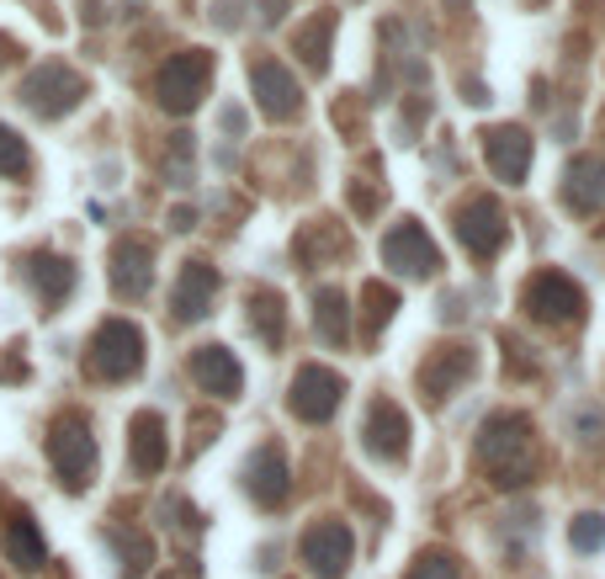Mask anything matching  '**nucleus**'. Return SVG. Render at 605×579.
I'll return each mask as SVG.
<instances>
[{
    "mask_svg": "<svg viewBox=\"0 0 605 579\" xmlns=\"http://www.w3.org/2000/svg\"><path fill=\"white\" fill-rule=\"evenodd\" d=\"M213 298H218V272H213L207 261H186L181 277H176V298H170L176 319H207V314H213Z\"/></svg>",
    "mask_w": 605,
    "mask_h": 579,
    "instance_id": "obj_17",
    "label": "nucleus"
},
{
    "mask_svg": "<svg viewBox=\"0 0 605 579\" xmlns=\"http://www.w3.org/2000/svg\"><path fill=\"white\" fill-rule=\"evenodd\" d=\"M27 166H33V155H27L22 133L0 123V176H27Z\"/></svg>",
    "mask_w": 605,
    "mask_h": 579,
    "instance_id": "obj_28",
    "label": "nucleus"
},
{
    "mask_svg": "<svg viewBox=\"0 0 605 579\" xmlns=\"http://www.w3.org/2000/svg\"><path fill=\"white\" fill-rule=\"evenodd\" d=\"M207 91H213V53H207V48L170 53V59L160 64V75H155V101H160L170 118L197 112Z\"/></svg>",
    "mask_w": 605,
    "mask_h": 579,
    "instance_id": "obj_2",
    "label": "nucleus"
},
{
    "mask_svg": "<svg viewBox=\"0 0 605 579\" xmlns=\"http://www.w3.org/2000/svg\"><path fill=\"white\" fill-rule=\"evenodd\" d=\"M85 96V75H75L70 64H38L27 81H22V101L38 112V118H64V112H75Z\"/></svg>",
    "mask_w": 605,
    "mask_h": 579,
    "instance_id": "obj_7",
    "label": "nucleus"
},
{
    "mask_svg": "<svg viewBox=\"0 0 605 579\" xmlns=\"http://www.w3.org/2000/svg\"><path fill=\"white\" fill-rule=\"evenodd\" d=\"M362 447L377 462H399L409 453V414L394 405V399H372L366 410V425H362Z\"/></svg>",
    "mask_w": 605,
    "mask_h": 579,
    "instance_id": "obj_12",
    "label": "nucleus"
},
{
    "mask_svg": "<svg viewBox=\"0 0 605 579\" xmlns=\"http://www.w3.org/2000/svg\"><path fill=\"white\" fill-rule=\"evenodd\" d=\"M314 325L329 346H346L351 340V298L340 288H319L314 292Z\"/></svg>",
    "mask_w": 605,
    "mask_h": 579,
    "instance_id": "obj_23",
    "label": "nucleus"
},
{
    "mask_svg": "<svg viewBox=\"0 0 605 579\" xmlns=\"http://www.w3.org/2000/svg\"><path fill=\"white\" fill-rule=\"evenodd\" d=\"M409 579H468V569H462V558H451V553H420Z\"/></svg>",
    "mask_w": 605,
    "mask_h": 579,
    "instance_id": "obj_27",
    "label": "nucleus"
},
{
    "mask_svg": "<svg viewBox=\"0 0 605 579\" xmlns=\"http://www.w3.org/2000/svg\"><path fill=\"white\" fill-rule=\"evenodd\" d=\"M48 462H53V473H59V484L70 495L90 490V479H96V436H90V425L81 414H59L48 425Z\"/></svg>",
    "mask_w": 605,
    "mask_h": 579,
    "instance_id": "obj_3",
    "label": "nucleus"
},
{
    "mask_svg": "<svg viewBox=\"0 0 605 579\" xmlns=\"http://www.w3.org/2000/svg\"><path fill=\"white\" fill-rule=\"evenodd\" d=\"M27 282L38 288V298L53 309V303H64L70 298V288H75V266L64 261V255H48V250H38V255H27Z\"/></svg>",
    "mask_w": 605,
    "mask_h": 579,
    "instance_id": "obj_21",
    "label": "nucleus"
},
{
    "mask_svg": "<svg viewBox=\"0 0 605 579\" xmlns=\"http://www.w3.org/2000/svg\"><path fill=\"white\" fill-rule=\"evenodd\" d=\"M340 399H346V377L335 367H319V362L298 367L292 388H287V410L298 414L303 425H324L329 414L340 410Z\"/></svg>",
    "mask_w": 605,
    "mask_h": 579,
    "instance_id": "obj_6",
    "label": "nucleus"
},
{
    "mask_svg": "<svg viewBox=\"0 0 605 579\" xmlns=\"http://www.w3.org/2000/svg\"><path fill=\"white\" fill-rule=\"evenodd\" d=\"M11 59H16V43H11V38H0V70H5Z\"/></svg>",
    "mask_w": 605,
    "mask_h": 579,
    "instance_id": "obj_29",
    "label": "nucleus"
},
{
    "mask_svg": "<svg viewBox=\"0 0 605 579\" xmlns=\"http://www.w3.org/2000/svg\"><path fill=\"white\" fill-rule=\"evenodd\" d=\"M170 457V442H165V420L155 410L133 414V431H128V462L138 479H155Z\"/></svg>",
    "mask_w": 605,
    "mask_h": 579,
    "instance_id": "obj_18",
    "label": "nucleus"
},
{
    "mask_svg": "<svg viewBox=\"0 0 605 579\" xmlns=\"http://www.w3.org/2000/svg\"><path fill=\"white\" fill-rule=\"evenodd\" d=\"M521 309L536 325H568V319L584 314V288L564 272H536L521 288Z\"/></svg>",
    "mask_w": 605,
    "mask_h": 579,
    "instance_id": "obj_5",
    "label": "nucleus"
},
{
    "mask_svg": "<svg viewBox=\"0 0 605 579\" xmlns=\"http://www.w3.org/2000/svg\"><path fill=\"white\" fill-rule=\"evenodd\" d=\"M457 240L473 250L479 261H488V255H499L505 250V240H510V213L494 203L488 192H479V197H468V203L457 207Z\"/></svg>",
    "mask_w": 605,
    "mask_h": 579,
    "instance_id": "obj_9",
    "label": "nucleus"
},
{
    "mask_svg": "<svg viewBox=\"0 0 605 579\" xmlns=\"http://www.w3.org/2000/svg\"><path fill=\"white\" fill-rule=\"evenodd\" d=\"M298 553H303V564H308L314 579H346L351 558H356V532L346 521H314L303 532V542H298Z\"/></svg>",
    "mask_w": 605,
    "mask_h": 579,
    "instance_id": "obj_8",
    "label": "nucleus"
},
{
    "mask_svg": "<svg viewBox=\"0 0 605 579\" xmlns=\"http://www.w3.org/2000/svg\"><path fill=\"white\" fill-rule=\"evenodd\" d=\"M484 160L499 181H521L525 166H531V133L516 123H499V128H484Z\"/></svg>",
    "mask_w": 605,
    "mask_h": 579,
    "instance_id": "obj_16",
    "label": "nucleus"
},
{
    "mask_svg": "<svg viewBox=\"0 0 605 579\" xmlns=\"http://www.w3.org/2000/svg\"><path fill=\"white\" fill-rule=\"evenodd\" d=\"M292 490V479H287V457L266 442V447H255V453L244 457V495L255 499L261 510H277Z\"/></svg>",
    "mask_w": 605,
    "mask_h": 579,
    "instance_id": "obj_14",
    "label": "nucleus"
},
{
    "mask_svg": "<svg viewBox=\"0 0 605 579\" xmlns=\"http://www.w3.org/2000/svg\"><path fill=\"white\" fill-rule=\"evenodd\" d=\"M107 277L118 298H144L155 282V245L149 240H118L107 255Z\"/></svg>",
    "mask_w": 605,
    "mask_h": 579,
    "instance_id": "obj_13",
    "label": "nucleus"
},
{
    "mask_svg": "<svg viewBox=\"0 0 605 579\" xmlns=\"http://www.w3.org/2000/svg\"><path fill=\"white\" fill-rule=\"evenodd\" d=\"M383 266H394L409 282H425V277H436L441 255H436L431 234H425L414 218H403V224H394V229L383 234Z\"/></svg>",
    "mask_w": 605,
    "mask_h": 579,
    "instance_id": "obj_10",
    "label": "nucleus"
},
{
    "mask_svg": "<svg viewBox=\"0 0 605 579\" xmlns=\"http://www.w3.org/2000/svg\"><path fill=\"white\" fill-rule=\"evenodd\" d=\"M250 325H255V335L277 351L282 346V330H287V319H282V298H271V292H255V309H250Z\"/></svg>",
    "mask_w": 605,
    "mask_h": 579,
    "instance_id": "obj_25",
    "label": "nucleus"
},
{
    "mask_svg": "<svg viewBox=\"0 0 605 579\" xmlns=\"http://www.w3.org/2000/svg\"><path fill=\"white\" fill-rule=\"evenodd\" d=\"M250 85H255V107H261L271 123H292V118L303 112V91L292 81V70L277 64V59H261V64L250 70Z\"/></svg>",
    "mask_w": 605,
    "mask_h": 579,
    "instance_id": "obj_11",
    "label": "nucleus"
},
{
    "mask_svg": "<svg viewBox=\"0 0 605 579\" xmlns=\"http://www.w3.org/2000/svg\"><path fill=\"white\" fill-rule=\"evenodd\" d=\"M5 558H11L22 575H38L43 564H48V547H43V532L33 516H16V521L5 527Z\"/></svg>",
    "mask_w": 605,
    "mask_h": 579,
    "instance_id": "obj_22",
    "label": "nucleus"
},
{
    "mask_svg": "<svg viewBox=\"0 0 605 579\" xmlns=\"http://www.w3.org/2000/svg\"><path fill=\"white\" fill-rule=\"evenodd\" d=\"M186 367H192V383H197L202 394H213V399H240L244 373L229 346H197V351L186 357Z\"/></svg>",
    "mask_w": 605,
    "mask_h": 579,
    "instance_id": "obj_15",
    "label": "nucleus"
},
{
    "mask_svg": "<svg viewBox=\"0 0 605 579\" xmlns=\"http://www.w3.org/2000/svg\"><path fill=\"white\" fill-rule=\"evenodd\" d=\"M90 377L101 383H128L144 367V330L133 319H107L101 330L90 335V357H85Z\"/></svg>",
    "mask_w": 605,
    "mask_h": 579,
    "instance_id": "obj_4",
    "label": "nucleus"
},
{
    "mask_svg": "<svg viewBox=\"0 0 605 579\" xmlns=\"http://www.w3.org/2000/svg\"><path fill=\"white\" fill-rule=\"evenodd\" d=\"M479 367V357H473V346H441L431 362H425V373H420V388L431 394V399H446V394H457L468 377Z\"/></svg>",
    "mask_w": 605,
    "mask_h": 579,
    "instance_id": "obj_19",
    "label": "nucleus"
},
{
    "mask_svg": "<svg viewBox=\"0 0 605 579\" xmlns=\"http://www.w3.org/2000/svg\"><path fill=\"white\" fill-rule=\"evenodd\" d=\"M568 547H573V553H601L605 547V516L601 510H584V516L568 521Z\"/></svg>",
    "mask_w": 605,
    "mask_h": 579,
    "instance_id": "obj_26",
    "label": "nucleus"
},
{
    "mask_svg": "<svg viewBox=\"0 0 605 579\" xmlns=\"http://www.w3.org/2000/svg\"><path fill=\"white\" fill-rule=\"evenodd\" d=\"M479 468L499 490H521L531 479V414L499 410L479 431Z\"/></svg>",
    "mask_w": 605,
    "mask_h": 579,
    "instance_id": "obj_1",
    "label": "nucleus"
},
{
    "mask_svg": "<svg viewBox=\"0 0 605 579\" xmlns=\"http://www.w3.org/2000/svg\"><path fill=\"white\" fill-rule=\"evenodd\" d=\"M564 203L573 213H601L605 207V160H573L564 176Z\"/></svg>",
    "mask_w": 605,
    "mask_h": 579,
    "instance_id": "obj_20",
    "label": "nucleus"
},
{
    "mask_svg": "<svg viewBox=\"0 0 605 579\" xmlns=\"http://www.w3.org/2000/svg\"><path fill=\"white\" fill-rule=\"evenodd\" d=\"M394 309H399V292L383 288V282H362V319H366L362 330H366V340L394 319Z\"/></svg>",
    "mask_w": 605,
    "mask_h": 579,
    "instance_id": "obj_24",
    "label": "nucleus"
}]
</instances>
